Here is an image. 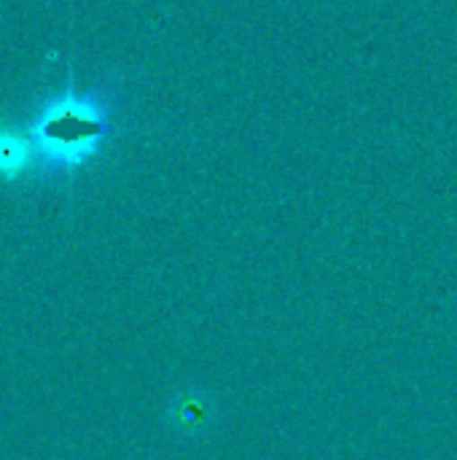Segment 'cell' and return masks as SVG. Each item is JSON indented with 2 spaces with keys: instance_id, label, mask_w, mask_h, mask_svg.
Segmentation results:
<instances>
[{
  "instance_id": "cell-2",
  "label": "cell",
  "mask_w": 457,
  "mask_h": 460,
  "mask_svg": "<svg viewBox=\"0 0 457 460\" xmlns=\"http://www.w3.org/2000/svg\"><path fill=\"white\" fill-rule=\"evenodd\" d=\"M27 154H30L27 137L13 135V132H5V129L0 132V170L3 172L19 170L27 162Z\"/></svg>"
},
{
  "instance_id": "cell-1",
  "label": "cell",
  "mask_w": 457,
  "mask_h": 460,
  "mask_svg": "<svg viewBox=\"0 0 457 460\" xmlns=\"http://www.w3.org/2000/svg\"><path fill=\"white\" fill-rule=\"evenodd\" d=\"M110 132V105L100 92H65L46 102L32 121L27 143L57 164H75Z\"/></svg>"
}]
</instances>
